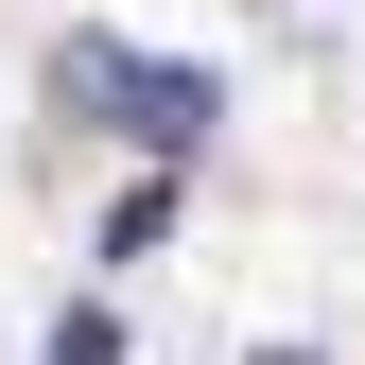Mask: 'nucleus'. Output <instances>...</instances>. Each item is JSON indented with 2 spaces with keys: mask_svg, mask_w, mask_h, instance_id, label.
I'll return each mask as SVG.
<instances>
[{
  "mask_svg": "<svg viewBox=\"0 0 365 365\" xmlns=\"http://www.w3.org/2000/svg\"><path fill=\"white\" fill-rule=\"evenodd\" d=\"M53 87H70V105H105V140H140V157H192V140H209V105H226L192 53H174V70H140V53H105V35H70V53H53Z\"/></svg>",
  "mask_w": 365,
  "mask_h": 365,
  "instance_id": "1",
  "label": "nucleus"
},
{
  "mask_svg": "<svg viewBox=\"0 0 365 365\" xmlns=\"http://www.w3.org/2000/svg\"><path fill=\"white\" fill-rule=\"evenodd\" d=\"M174 244V157H157V192H122V226H105V261H157Z\"/></svg>",
  "mask_w": 365,
  "mask_h": 365,
  "instance_id": "2",
  "label": "nucleus"
},
{
  "mask_svg": "<svg viewBox=\"0 0 365 365\" xmlns=\"http://www.w3.org/2000/svg\"><path fill=\"white\" fill-rule=\"evenodd\" d=\"M261 365H313V348H261Z\"/></svg>",
  "mask_w": 365,
  "mask_h": 365,
  "instance_id": "3",
  "label": "nucleus"
}]
</instances>
